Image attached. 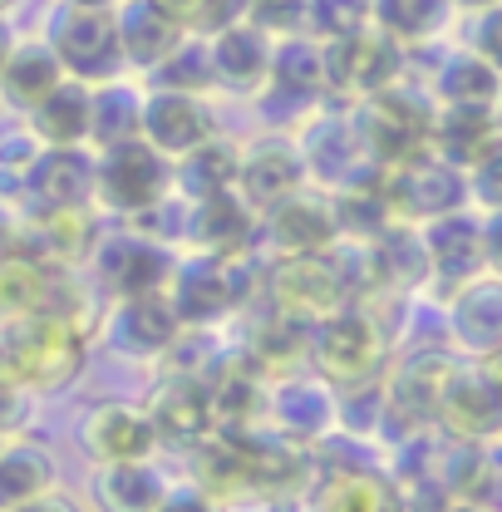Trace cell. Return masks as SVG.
Here are the masks:
<instances>
[{
    "mask_svg": "<svg viewBox=\"0 0 502 512\" xmlns=\"http://www.w3.org/2000/svg\"><path fill=\"white\" fill-rule=\"evenodd\" d=\"M483 375H488V384H493V389L502 394V345H498V350H488V355H483Z\"/></svg>",
    "mask_w": 502,
    "mask_h": 512,
    "instance_id": "obj_38",
    "label": "cell"
},
{
    "mask_svg": "<svg viewBox=\"0 0 502 512\" xmlns=\"http://www.w3.org/2000/svg\"><path fill=\"white\" fill-rule=\"evenodd\" d=\"M15 227H20V222L10 217V207H5V197H0V252L15 247Z\"/></svg>",
    "mask_w": 502,
    "mask_h": 512,
    "instance_id": "obj_37",
    "label": "cell"
},
{
    "mask_svg": "<svg viewBox=\"0 0 502 512\" xmlns=\"http://www.w3.org/2000/svg\"><path fill=\"white\" fill-rule=\"evenodd\" d=\"M89 355V330L60 316L0 320V384L30 389V394H55L79 380Z\"/></svg>",
    "mask_w": 502,
    "mask_h": 512,
    "instance_id": "obj_1",
    "label": "cell"
},
{
    "mask_svg": "<svg viewBox=\"0 0 502 512\" xmlns=\"http://www.w3.org/2000/svg\"><path fill=\"white\" fill-rule=\"evenodd\" d=\"M424 252H429V266L439 276H448V281H458V286L473 281L478 266H488V256H483V227L468 222V217H458V212H448V217L424 227Z\"/></svg>",
    "mask_w": 502,
    "mask_h": 512,
    "instance_id": "obj_24",
    "label": "cell"
},
{
    "mask_svg": "<svg viewBox=\"0 0 502 512\" xmlns=\"http://www.w3.org/2000/svg\"><path fill=\"white\" fill-rule=\"evenodd\" d=\"M79 448L94 463H138L153 458L158 448V424L148 414V404H124V399H104L79 419Z\"/></svg>",
    "mask_w": 502,
    "mask_h": 512,
    "instance_id": "obj_6",
    "label": "cell"
},
{
    "mask_svg": "<svg viewBox=\"0 0 502 512\" xmlns=\"http://www.w3.org/2000/svg\"><path fill=\"white\" fill-rule=\"evenodd\" d=\"M301 183H306V158L291 143H281V138L256 143L242 158V168H237V188L247 197V207H261V212H271L276 202L296 197Z\"/></svg>",
    "mask_w": 502,
    "mask_h": 512,
    "instance_id": "obj_15",
    "label": "cell"
},
{
    "mask_svg": "<svg viewBox=\"0 0 502 512\" xmlns=\"http://www.w3.org/2000/svg\"><path fill=\"white\" fill-rule=\"evenodd\" d=\"M453 375H458V365H453L448 355H439V350H424V355L404 360V365L394 370V380L384 384V414L399 419L404 429L434 424Z\"/></svg>",
    "mask_w": 502,
    "mask_h": 512,
    "instance_id": "obj_8",
    "label": "cell"
},
{
    "mask_svg": "<svg viewBox=\"0 0 502 512\" xmlns=\"http://www.w3.org/2000/svg\"><path fill=\"white\" fill-rule=\"evenodd\" d=\"M394 74V50L379 40H340V79L355 89H384Z\"/></svg>",
    "mask_w": 502,
    "mask_h": 512,
    "instance_id": "obj_31",
    "label": "cell"
},
{
    "mask_svg": "<svg viewBox=\"0 0 502 512\" xmlns=\"http://www.w3.org/2000/svg\"><path fill=\"white\" fill-rule=\"evenodd\" d=\"M10 5H15V0H0V15H5V10H10Z\"/></svg>",
    "mask_w": 502,
    "mask_h": 512,
    "instance_id": "obj_42",
    "label": "cell"
},
{
    "mask_svg": "<svg viewBox=\"0 0 502 512\" xmlns=\"http://www.w3.org/2000/svg\"><path fill=\"white\" fill-rule=\"evenodd\" d=\"M0 448H5V439H0Z\"/></svg>",
    "mask_w": 502,
    "mask_h": 512,
    "instance_id": "obj_45",
    "label": "cell"
},
{
    "mask_svg": "<svg viewBox=\"0 0 502 512\" xmlns=\"http://www.w3.org/2000/svg\"><path fill=\"white\" fill-rule=\"evenodd\" d=\"M178 330H183V316H178V306L163 291L128 296V301L114 306V316L104 320L109 345L119 355H128V360H158V355H168L173 340H178Z\"/></svg>",
    "mask_w": 502,
    "mask_h": 512,
    "instance_id": "obj_9",
    "label": "cell"
},
{
    "mask_svg": "<svg viewBox=\"0 0 502 512\" xmlns=\"http://www.w3.org/2000/svg\"><path fill=\"white\" fill-rule=\"evenodd\" d=\"M192 227H197V242H202V247H212V252H237L251 232L247 197H237V192L202 197L197 212H192Z\"/></svg>",
    "mask_w": 502,
    "mask_h": 512,
    "instance_id": "obj_26",
    "label": "cell"
},
{
    "mask_svg": "<svg viewBox=\"0 0 502 512\" xmlns=\"http://www.w3.org/2000/svg\"><path fill=\"white\" fill-rule=\"evenodd\" d=\"M173 20H188V15H197V5H207V0H158Z\"/></svg>",
    "mask_w": 502,
    "mask_h": 512,
    "instance_id": "obj_39",
    "label": "cell"
},
{
    "mask_svg": "<svg viewBox=\"0 0 502 512\" xmlns=\"http://www.w3.org/2000/svg\"><path fill=\"white\" fill-rule=\"evenodd\" d=\"M168 10L153 0H143V5H133L124 20H119V45H124V55L128 60H163L168 55V45H173V30H168Z\"/></svg>",
    "mask_w": 502,
    "mask_h": 512,
    "instance_id": "obj_29",
    "label": "cell"
},
{
    "mask_svg": "<svg viewBox=\"0 0 502 512\" xmlns=\"http://www.w3.org/2000/svg\"><path fill=\"white\" fill-rule=\"evenodd\" d=\"M448 512H502V508H493V503H478V498H473V503H453Z\"/></svg>",
    "mask_w": 502,
    "mask_h": 512,
    "instance_id": "obj_41",
    "label": "cell"
},
{
    "mask_svg": "<svg viewBox=\"0 0 502 512\" xmlns=\"http://www.w3.org/2000/svg\"><path fill=\"white\" fill-rule=\"evenodd\" d=\"M266 227H271V242L286 256H320L340 232V212L325 197L296 192L266 212Z\"/></svg>",
    "mask_w": 502,
    "mask_h": 512,
    "instance_id": "obj_17",
    "label": "cell"
},
{
    "mask_svg": "<svg viewBox=\"0 0 502 512\" xmlns=\"http://www.w3.org/2000/svg\"><path fill=\"white\" fill-rule=\"evenodd\" d=\"M148 414L158 424V444H197L212 434V419H217L212 389L202 380H168L153 394Z\"/></svg>",
    "mask_w": 502,
    "mask_h": 512,
    "instance_id": "obj_19",
    "label": "cell"
},
{
    "mask_svg": "<svg viewBox=\"0 0 502 512\" xmlns=\"http://www.w3.org/2000/svg\"><path fill=\"white\" fill-rule=\"evenodd\" d=\"M94 197V158L79 148H40V158L25 168L20 202L30 212H60V207H89Z\"/></svg>",
    "mask_w": 502,
    "mask_h": 512,
    "instance_id": "obj_10",
    "label": "cell"
},
{
    "mask_svg": "<svg viewBox=\"0 0 502 512\" xmlns=\"http://www.w3.org/2000/svg\"><path fill=\"white\" fill-rule=\"evenodd\" d=\"M74 5H104V0H74Z\"/></svg>",
    "mask_w": 502,
    "mask_h": 512,
    "instance_id": "obj_43",
    "label": "cell"
},
{
    "mask_svg": "<svg viewBox=\"0 0 502 512\" xmlns=\"http://www.w3.org/2000/svg\"><path fill=\"white\" fill-rule=\"evenodd\" d=\"M10 50H15V40H10V30H5V20H0V74H5V60H10Z\"/></svg>",
    "mask_w": 502,
    "mask_h": 512,
    "instance_id": "obj_40",
    "label": "cell"
},
{
    "mask_svg": "<svg viewBox=\"0 0 502 512\" xmlns=\"http://www.w3.org/2000/svg\"><path fill=\"white\" fill-rule=\"evenodd\" d=\"M237 168H242V158L227 143H202V148H192L188 163H183V192H188L192 202L217 197V192H232Z\"/></svg>",
    "mask_w": 502,
    "mask_h": 512,
    "instance_id": "obj_28",
    "label": "cell"
},
{
    "mask_svg": "<svg viewBox=\"0 0 502 512\" xmlns=\"http://www.w3.org/2000/svg\"><path fill=\"white\" fill-rule=\"evenodd\" d=\"M25 419H30V389L0 384V439H20Z\"/></svg>",
    "mask_w": 502,
    "mask_h": 512,
    "instance_id": "obj_33",
    "label": "cell"
},
{
    "mask_svg": "<svg viewBox=\"0 0 502 512\" xmlns=\"http://www.w3.org/2000/svg\"><path fill=\"white\" fill-rule=\"evenodd\" d=\"M50 488H60L55 453L35 439H5V448H0V512L25 508V503L45 498Z\"/></svg>",
    "mask_w": 502,
    "mask_h": 512,
    "instance_id": "obj_21",
    "label": "cell"
},
{
    "mask_svg": "<svg viewBox=\"0 0 502 512\" xmlns=\"http://www.w3.org/2000/svg\"><path fill=\"white\" fill-rule=\"evenodd\" d=\"M64 79H69V74H64L55 45H50V40H25V45H15L10 60H5L0 99H5L10 109H20V114H35Z\"/></svg>",
    "mask_w": 502,
    "mask_h": 512,
    "instance_id": "obj_18",
    "label": "cell"
},
{
    "mask_svg": "<svg viewBox=\"0 0 502 512\" xmlns=\"http://www.w3.org/2000/svg\"><path fill=\"white\" fill-rule=\"evenodd\" d=\"M384 197H389V212H399V217L439 222L448 212H458V202H463V168L443 163L439 153H419L389 173Z\"/></svg>",
    "mask_w": 502,
    "mask_h": 512,
    "instance_id": "obj_7",
    "label": "cell"
},
{
    "mask_svg": "<svg viewBox=\"0 0 502 512\" xmlns=\"http://www.w3.org/2000/svg\"><path fill=\"white\" fill-rule=\"evenodd\" d=\"M483 256H488V266L502 276V212H493V222L483 227Z\"/></svg>",
    "mask_w": 502,
    "mask_h": 512,
    "instance_id": "obj_36",
    "label": "cell"
},
{
    "mask_svg": "<svg viewBox=\"0 0 502 512\" xmlns=\"http://www.w3.org/2000/svg\"><path fill=\"white\" fill-rule=\"evenodd\" d=\"M89 138L99 148H114L128 138H143V109L124 89H99L94 94V114H89Z\"/></svg>",
    "mask_w": 502,
    "mask_h": 512,
    "instance_id": "obj_30",
    "label": "cell"
},
{
    "mask_svg": "<svg viewBox=\"0 0 502 512\" xmlns=\"http://www.w3.org/2000/svg\"><path fill=\"white\" fill-rule=\"evenodd\" d=\"M473 192H478V202H488L493 212H502V143L473 168Z\"/></svg>",
    "mask_w": 502,
    "mask_h": 512,
    "instance_id": "obj_34",
    "label": "cell"
},
{
    "mask_svg": "<svg viewBox=\"0 0 502 512\" xmlns=\"http://www.w3.org/2000/svg\"><path fill=\"white\" fill-rule=\"evenodd\" d=\"M89 114H94V94L79 79H64L60 89L30 114V133L45 148H79L89 138Z\"/></svg>",
    "mask_w": 502,
    "mask_h": 512,
    "instance_id": "obj_25",
    "label": "cell"
},
{
    "mask_svg": "<svg viewBox=\"0 0 502 512\" xmlns=\"http://www.w3.org/2000/svg\"><path fill=\"white\" fill-rule=\"evenodd\" d=\"M143 138L168 158V153H183L202 148L212 138V119L202 114V104H192L188 94H158L143 104Z\"/></svg>",
    "mask_w": 502,
    "mask_h": 512,
    "instance_id": "obj_22",
    "label": "cell"
},
{
    "mask_svg": "<svg viewBox=\"0 0 502 512\" xmlns=\"http://www.w3.org/2000/svg\"><path fill=\"white\" fill-rule=\"evenodd\" d=\"M271 291H276L281 316L325 320L335 311H345V281H340V271L325 256H286L276 281H271Z\"/></svg>",
    "mask_w": 502,
    "mask_h": 512,
    "instance_id": "obj_12",
    "label": "cell"
},
{
    "mask_svg": "<svg viewBox=\"0 0 502 512\" xmlns=\"http://www.w3.org/2000/svg\"><path fill=\"white\" fill-rule=\"evenodd\" d=\"M311 512H404V503L384 473L360 463H335L311 488Z\"/></svg>",
    "mask_w": 502,
    "mask_h": 512,
    "instance_id": "obj_16",
    "label": "cell"
},
{
    "mask_svg": "<svg viewBox=\"0 0 502 512\" xmlns=\"http://www.w3.org/2000/svg\"><path fill=\"white\" fill-rule=\"evenodd\" d=\"M178 316L183 320H212L217 311L232 306V286H227V266L222 261H192L178 276Z\"/></svg>",
    "mask_w": 502,
    "mask_h": 512,
    "instance_id": "obj_27",
    "label": "cell"
},
{
    "mask_svg": "<svg viewBox=\"0 0 502 512\" xmlns=\"http://www.w3.org/2000/svg\"><path fill=\"white\" fill-rule=\"evenodd\" d=\"M439 419L448 424L453 439H473V444H483V439L502 434V394L488 384L483 370H478V375L458 370L453 384H448V394H443Z\"/></svg>",
    "mask_w": 502,
    "mask_h": 512,
    "instance_id": "obj_20",
    "label": "cell"
},
{
    "mask_svg": "<svg viewBox=\"0 0 502 512\" xmlns=\"http://www.w3.org/2000/svg\"><path fill=\"white\" fill-rule=\"evenodd\" d=\"M50 45L60 55L64 74L79 79V84H104L124 60L119 25L104 5H69L50 30Z\"/></svg>",
    "mask_w": 502,
    "mask_h": 512,
    "instance_id": "obj_5",
    "label": "cell"
},
{
    "mask_svg": "<svg viewBox=\"0 0 502 512\" xmlns=\"http://www.w3.org/2000/svg\"><path fill=\"white\" fill-rule=\"evenodd\" d=\"M15 512H84V503L60 493V488H50L45 498H35V503H25V508H15Z\"/></svg>",
    "mask_w": 502,
    "mask_h": 512,
    "instance_id": "obj_35",
    "label": "cell"
},
{
    "mask_svg": "<svg viewBox=\"0 0 502 512\" xmlns=\"http://www.w3.org/2000/svg\"><path fill=\"white\" fill-rule=\"evenodd\" d=\"M498 128H502V109H498Z\"/></svg>",
    "mask_w": 502,
    "mask_h": 512,
    "instance_id": "obj_44",
    "label": "cell"
},
{
    "mask_svg": "<svg viewBox=\"0 0 502 512\" xmlns=\"http://www.w3.org/2000/svg\"><path fill=\"white\" fill-rule=\"evenodd\" d=\"M158 512H227V503L222 498H212L207 488H197V483H173L168 488V498L158 503Z\"/></svg>",
    "mask_w": 502,
    "mask_h": 512,
    "instance_id": "obj_32",
    "label": "cell"
},
{
    "mask_svg": "<svg viewBox=\"0 0 502 512\" xmlns=\"http://www.w3.org/2000/svg\"><path fill=\"white\" fill-rule=\"evenodd\" d=\"M84 291L69 281L64 266L35 261L25 252H0V320H30V316H60L89 330L84 316Z\"/></svg>",
    "mask_w": 502,
    "mask_h": 512,
    "instance_id": "obj_2",
    "label": "cell"
},
{
    "mask_svg": "<svg viewBox=\"0 0 502 512\" xmlns=\"http://www.w3.org/2000/svg\"><path fill=\"white\" fill-rule=\"evenodd\" d=\"M266 414L291 444H315L335 429L340 419V394L320 380H281L266 394Z\"/></svg>",
    "mask_w": 502,
    "mask_h": 512,
    "instance_id": "obj_13",
    "label": "cell"
},
{
    "mask_svg": "<svg viewBox=\"0 0 502 512\" xmlns=\"http://www.w3.org/2000/svg\"><path fill=\"white\" fill-rule=\"evenodd\" d=\"M168 158L148 143V138H128V143H114L104 148V158L94 163V197L114 212H128V217H143L153 212L163 197H168Z\"/></svg>",
    "mask_w": 502,
    "mask_h": 512,
    "instance_id": "obj_3",
    "label": "cell"
},
{
    "mask_svg": "<svg viewBox=\"0 0 502 512\" xmlns=\"http://www.w3.org/2000/svg\"><path fill=\"white\" fill-rule=\"evenodd\" d=\"M453 335L473 355L498 350L502 345V276H473V281H463V291L453 301Z\"/></svg>",
    "mask_w": 502,
    "mask_h": 512,
    "instance_id": "obj_23",
    "label": "cell"
},
{
    "mask_svg": "<svg viewBox=\"0 0 502 512\" xmlns=\"http://www.w3.org/2000/svg\"><path fill=\"white\" fill-rule=\"evenodd\" d=\"M168 488H173V478L153 458L99 463L89 473V503H94V512H158V503L168 498Z\"/></svg>",
    "mask_w": 502,
    "mask_h": 512,
    "instance_id": "obj_14",
    "label": "cell"
},
{
    "mask_svg": "<svg viewBox=\"0 0 502 512\" xmlns=\"http://www.w3.org/2000/svg\"><path fill=\"white\" fill-rule=\"evenodd\" d=\"M311 360L330 384L350 389V384L375 380L379 360H384V335L365 311H335V316L315 320L311 335Z\"/></svg>",
    "mask_w": 502,
    "mask_h": 512,
    "instance_id": "obj_4",
    "label": "cell"
},
{
    "mask_svg": "<svg viewBox=\"0 0 502 512\" xmlns=\"http://www.w3.org/2000/svg\"><path fill=\"white\" fill-rule=\"evenodd\" d=\"M94 271H99L104 291H114L119 301H128V296H153V291H163L173 266H168V252H163L153 237L128 232V237H104V242L94 247Z\"/></svg>",
    "mask_w": 502,
    "mask_h": 512,
    "instance_id": "obj_11",
    "label": "cell"
}]
</instances>
